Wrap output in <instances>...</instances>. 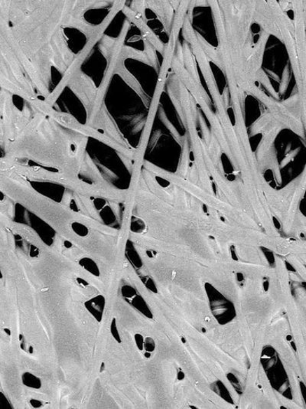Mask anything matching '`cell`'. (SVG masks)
<instances>
[{
  "label": "cell",
  "instance_id": "6da1fadb",
  "mask_svg": "<svg viewBox=\"0 0 306 409\" xmlns=\"http://www.w3.org/2000/svg\"><path fill=\"white\" fill-rule=\"evenodd\" d=\"M140 95L119 72L113 73L102 98L107 117L128 145L135 144L146 126L151 103Z\"/></svg>",
  "mask_w": 306,
  "mask_h": 409
},
{
  "label": "cell",
  "instance_id": "7a4b0ae2",
  "mask_svg": "<svg viewBox=\"0 0 306 409\" xmlns=\"http://www.w3.org/2000/svg\"><path fill=\"white\" fill-rule=\"evenodd\" d=\"M260 83L263 91L277 102H286L295 93V76L287 47L274 35L268 37L264 46Z\"/></svg>",
  "mask_w": 306,
  "mask_h": 409
},
{
  "label": "cell",
  "instance_id": "3957f363",
  "mask_svg": "<svg viewBox=\"0 0 306 409\" xmlns=\"http://www.w3.org/2000/svg\"><path fill=\"white\" fill-rule=\"evenodd\" d=\"M86 152L90 162L107 183L120 189L123 181H129L128 176L131 175L129 166L112 146L90 137Z\"/></svg>",
  "mask_w": 306,
  "mask_h": 409
},
{
  "label": "cell",
  "instance_id": "277c9868",
  "mask_svg": "<svg viewBox=\"0 0 306 409\" xmlns=\"http://www.w3.org/2000/svg\"><path fill=\"white\" fill-rule=\"evenodd\" d=\"M123 64L138 84L146 99L152 101L158 85L159 72L152 64L137 59H127Z\"/></svg>",
  "mask_w": 306,
  "mask_h": 409
},
{
  "label": "cell",
  "instance_id": "5b68a950",
  "mask_svg": "<svg viewBox=\"0 0 306 409\" xmlns=\"http://www.w3.org/2000/svg\"><path fill=\"white\" fill-rule=\"evenodd\" d=\"M52 107L55 111L67 114L81 125L86 124L88 118L86 105L76 90L69 85L63 88Z\"/></svg>",
  "mask_w": 306,
  "mask_h": 409
},
{
  "label": "cell",
  "instance_id": "8992f818",
  "mask_svg": "<svg viewBox=\"0 0 306 409\" xmlns=\"http://www.w3.org/2000/svg\"><path fill=\"white\" fill-rule=\"evenodd\" d=\"M196 34L207 44L215 48L218 46V36L212 11L208 6H197L194 8L190 18Z\"/></svg>",
  "mask_w": 306,
  "mask_h": 409
},
{
  "label": "cell",
  "instance_id": "52a82bcc",
  "mask_svg": "<svg viewBox=\"0 0 306 409\" xmlns=\"http://www.w3.org/2000/svg\"><path fill=\"white\" fill-rule=\"evenodd\" d=\"M107 67H109L107 57L103 52L101 45H97L83 62L82 71L92 79L97 87H99L105 77Z\"/></svg>",
  "mask_w": 306,
  "mask_h": 409
},
{
  "label": "cell",
  "instance_id": "ba28073f",
  "mask_svg": "<svg viewBox=\"0 0 306 409\" xmlns=\"http://www.w3.org/2000/svg\"><path fill=\"white\" fill-rule=\"evenodd\" d=\"M114 4L105 2L99 3L83 12L81 18L89 27H97L109 18Z\"/></svg>",
  "mask_w": 306,
  "mask_h": 409
},
{
  "label": "cell",
  "instance_id": "9c48e42d",
  "mask_svg": "<svg viewBox=\"0 0 306 409\" xmlns=\"http://www.w3.org/2000/svg\"><path fill=\"white\" fill-rule=\"evenodd\" d=\"M63 36L66 46L73 54L78 55L82 53L88 43L85 32L76 27H66L63 31Z\"/></svg>",
  "mask_w": 306,
  "mask_h": 409
},
{
  "label": "cell",
  "instance_id": "30bf717a",
  "mask_svg": "<svg viewBox=\"0 0 306 409\" xmlns=\"http://www.w3.org/2000/svg\"><path fill=\"white\" fill-rule=\"evenodd\" d=\"M125 37H124V46L133 49L138 53L145 51V43L141 30L134 23L129 22L125 29Z\"/></svg>",
  "mask_w": 306,
  "mask_h": 409
},
{
  "label": "cell",
  "instance_id": "8fae6325",
  "mask_svg": "<svg viewBox=\"0 0 306 409\" xmlns=\"http://www.w3.org/2000/svg\"><path fill=\"white\" fill-rule=\"evenodd\" d=\"M145 20L148 27L151 29L155 36L158 37L162 42L167 43L169 37L160 16L148 8L145 11Z\"/></svg>",
  "mask_w": 306,
  "mask_h": 409
},
{
  "label": "cell",
  "instance_id": "7c38bea8",
  "mask_svg": "<svg viewBox=\"0 0 306 409\" xmlns=\"http://www.w3.org/2000/svg\"><path fill=\"white\" fill-rule=\"evenodd\" d=\"M24 382L25 384H27L28 387L32 388L38 389L41 386L39 379L30 374H28V376H26V377H25Z\"/></svg>",
  "mask_w": 306,
  "mask_h": 409
},
{
  "label": "cell",
  "instance_id": "4fadbf2b",
  "mask_svg": "<svg viewBox=\"0 0 306 409\" xmlns=\"http://www.w3.org/2000/svg\"><path fill=\"white\" fill-rule=\"evenodd\" d=\"M0 155H1V148H0Z\"/></svg>",
  "mask_w": 306,
  "mask_h": 409
}]
</instances>
